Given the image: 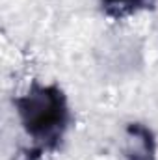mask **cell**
Masks as SVG:
<instances>
[{"mask_svg":"<svg viewBox=\"0 0 158 160\" xmlns=\"http://www.w3.org/2000/svg\"><path fill=\"white\" fill-rule=\"evenodd\" d=\"M26 132L43 145H52L67 121V106L62 91L54 86H34L24 97L15 101Z\"/></svg>","mask_w":158,"mask_h":160,"instance_id":"1","label":"cell"},{"mask_svg":"<svg viewBox=\"0 0 158 160\" xmlns=\"http://www.w3.org/2000/svg\"><path fill=\"white\" fill-rule=\"evenodd\" d=\"M145 0H102V4L106 6V9L108 11H112V13H125V11H132V9H136L138 6H141Z\"/></svg>","mask_w":158,"mask_h":160,"instance_id":"2","label":"cell"}]
</instances>
